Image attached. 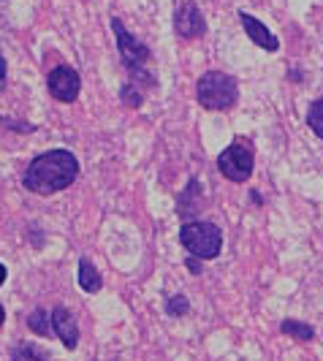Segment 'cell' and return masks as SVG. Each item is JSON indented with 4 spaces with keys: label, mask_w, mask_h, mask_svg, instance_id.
<instances>
[{
    "label": "cell",
    "mask_w": 323,
    "mask_h": 361,
    "mask_svg": "<svg viewBox=\"0 0 323 361\" xmlns=\"http://www.w3.org/2000/svg\"><path fill=\"white\" fill-rule=\"evenodd\" d=\"M252 169H255V149L242 136L233 139L231 145L217 155V171L228 182H236V185L248 182L252 177Z\"/></svg>",
    "instance_id": "cell-5"
},
{
    "label": "cell",
    "mask_w": 323,
    "mask_h": 361,
    "mask_svg": "<svg viewBox=\"0 0 323 361\" xmlns=\"http://www.w3.org/2000/svg\"><path fill=\"white\" fill-rule=\"evenodd\" d=\"M280 334H286L296 343H312L315 340V326L299 321V318H286V321H280Z\"/></svg>",
    "instance_id": "cell-12"
},
{
    "label": "cell",
    "mask_w": 323,
    "mask_h": 361,
    "mask_svg": "<svg viewBox=\"0 0 323 361\" xmlns=\"http://www.w3.org/2000/svg\"><path fill=\"white\" fill-rule=\"evenodd\" d=\"M174 33L185 41H193L207 33V19L201 14L196 0H182L174 11Z\"/></svg>",
    "instance_id": "cell-7"
},
{
    "label": "cell",
    "mask_w": 323,
    "mask_h": 361,
    "mask_svg": "<svg viewBox=\"0 0 323 361\" xmlns=\"http://www.w3.org/2000/svg\"><path fill=\"white\" fill-rule=\"evenodd\" d=\"M111 30H114V38H117V49H120V57H123V66L128 71V82L136 85L142 92L155 90L158 87V79L155 73L147 71V63H150V47L144 44L142 38H136L120 17H111Z\"/></svg>",
    "instance_id": "cell-2"
},
{
    "label": "cell",
    "mask_w": 323,
    "mask_h": 361,
    "mask_svg": "<svg viewBox=\"0 0 323 361\" xmlns=\"http://www.w3.org/2000/svg\"><path fill=\"white\" fill-rule=\"evenodd\" d=\"M305 123H307V128H310V130H312V133L323 142V98H315V101L307 106Z\"/></svg>",
    "instance_id": "cell-15"
},
{
    "label": "cell",
    "mask_w": 323,
    "mask_h": 361,
    "mask_svg": "<svg viewBox=\"0 0 323 361\" xmlns=\"http://www.w3.org/2000/svg\"><path fill=\"white\" fill-rule=\"evenodd\" d=\"M0 126L8 128V130H17V133H33L36 130V126L22 123V120H11V117H0Z\"/></svg>",
    "instance_id": "cell-18"
},
{
    "label": "cell",
    "mask_w": 323,
    "mask_h": 361,
    "mask_svg": "<svg viewBox=\"0 0 323 361\" xmlns=\"http://www.w3.org/2000/svg\"><path fill=\"white\" fill-rule=\"evenodd\" d=\"M288 76H291V82H302V71H299V68H293Z\"/></svg>",
    "instance_id": "cell-21"
},
{
    "label": "cell",
    "mask_w": 323,
    "mask_h": 361,
    "mask_svg": "<svg viewBox=\"0 0 323 361\" xmlns=\"http://www.w3.org/2000/svg\"><path fill=\"white\" fill-rule=\"evenodd\" d=\"M204 207H207L204 185H201L198 177H190L188 185L180 190V196H177V215H180L182 223H190V220H198Z\"/></svg>",
    "instance_id": "cell-8"
},
{
    "label": "cell",
    "mask_w": 323,
    "mask_h": 361,
    "mask_svg": "<svg viewBox=\"0 0 323 361\" xmlns=\"http://www.w3.org/2000/svg\"><path fill=\"white\" fill-rule=\"evenodd\" d=\"M6 277H8V269H6V267H3V264H0V286H3V283H6Z\"/></svg>",
    "instance_id": "cell-22"
},
{
    "label": "cell",
    "mask_w": 323,
    "mask_h": 361,
    "mask_svg": "<svg viewBox=\"0 0 323 361\" xmlns=\"http://www.w3.org/2000/svg\"><path fill=\"white\" fill-rule=\"evenodd\" d=\"M120 101L126 104L128 109H142L144 104V92L136 87V85H130V82H126L123 87H120Z\"/></svg>",
    "instance_id": "cell-17"
},
{
    "label": "cell",
    "mask_w": 323,
    "mask_h": 361,
    "mask_svg": "<svg viewBox=\"0 0 323 361\" xmlns=\"http://www.w3.org/2000/svg\"><path fill=\"white\" fill-rule=\"evenodd\" d=\"M47 87L54 101L73 104L82 92V76L73 66H54L52 71L47 73Z\"/></svg>",
    "instance_id": "cell-6"
},
{
    "label": "cell",
    "mask_w": 323,
    "mask_h": 361,
    "mask_svg": "<svg viewBox=\"0 0 323 361\" xmlns=\"http://www.w3.org/2000/svg\"><path fill=\"white\" fill-rule=\"evenodd\" d=\"M11 361H49V353L33 343H19L11 348Z\"/></svg>",
    "instance_id": "cell-13"
},
{
    "label": "cell",
    "mask_w": 323,
    "mask_h": 361,
    "mask_svg": "<svg viewBox=\"0 0 323 361\" xmlns=\"http://www.w3.org/2000/svg\"><path fill=\"white\" fill-rule=\"evenodd\" d=\"M185 267H188V271H190V274H204V261H201V258H193V255H188V258H185Z\"/></svg>",
    "instance_id": "cell-19"
},
{
    "label": "cell",
    "mask_w": 323,
    "mask_h": 361,
    "mask_svg": "<svg viewBox=\"0 0 323 361\" xmlns=\"http://www.w3.org/2000/svg\"><path fill=\"white\" fill-rule=\"evenodd\" d=\"M239 22H242L245 33L250 36V41L255 47H261V49H267V52H277V49H280V38L274 36L261 19H255L252 14H248V11H239Z\"/></svg>",
    "instance_id": "cell-10"
},
{
    "label": "cell",
    "mask_w": 323,
    "mask_h": 361,
    "mask_svg": "<svg viewBox=\"0 0 323 361\" xmlns=\"http://www.w3.org/2000/svg\"><path fill=\"white\" fill-rule=\"evenodd\" d=\"M180 245L193 258L215 261L223 253V231L212 220H190V223H182Z\"/></svg>",
    "instance_id": "cell-4"
},
{
    "label": "cell",
    "mask_w": 323,
    "mask_h": 361,
    "mask_svg": "<svg viewBox=\"0 0 323 361\" xmlns=\"http://www.w3.org/2000/svg\"><path fill=\"white\" fill-rule=\"evenodd\" d=\"M79 288L85 290V293H98V290L104 288V277L98 274L95 264L87 255L79 258Z\"/></svg>",
    "instance_id": "cell-11"
},
{
    "label": "cell",
    "mask_w": 323,
    "mask_h": 361,
    "mask_svg": "<svg viewBox=\"0 0 323 361\" xmlns=\"http://www.w3.org/2000/svg\"><path fill=\"white\" fill-rule=\"evenodd\" d=\"M79 177V161L71 149H47L36 155L22 174V185L36 196H54Z\"/></svg>",
    "instance_id": "cell-1"
},
{
    "label": "cell",
    "mask_w": 323,
    "mask_h": 361,
    "mask_svg": "<svg viewBox=\"0 0 323 361\" xmlns=\"http://www.w3.org/2000/svg\"><path fill=\"white\" fill-rule=\"evenodd\" d=\"M6 82V57L0 54V85Z\"/></svg>",
    "instance_id": "cell-20"
},
{
    "label": "cell",
    "mask_w": 323,
    "mask_h": 361,
    "mask_svg": "<svg viewBox=\"0 0 323 361\" xmlns=\"http://www.w3.org/2000/svg\"><path fill=\"white\" fill-rule=\"evenodd\" d=\"M188 312H190V299H188L185 293H174V296L166 299V315H171V318H185Z\"/></svg>",
    "instance_id": "cell-16"
},
{
    "label": "cell",
    "mask_w": 323,
    "mask_h": 361,
    "mask_svg": "<svg viewBox=\"0 0 323 361\" xmlns=\"http://www.w3.org/2000/svg\"><path fill=\"white\" fill-rule=\"evenodd\" d=\"M28 329L38 334V337H49L52 334V315L47 312V310H33L30 315H28Z\"/></svg>",
    "instance_id": "cell-14"
},
{
    "label": "cell",
    "mask_w": 323,
    "mask_h": 361,
    "mask_svg": "<svg viewBox=\"0 0 323 361\" xmlns=\"http://www.w3.org/2000/svg\"><path fill=\"white\" fill-rule=\"evenodd\" d=\"M49 315H52V331L57 334V340L68 350H76V345H79V324H76L71 310L66 305H57V307H52Z\"/></svg>",
    "instance_id": "cell-9"
},
{
    "label": "cell",
    "mask_w": 323,
    "mask_h": 361,
    "mask_svg": "<svg viewBox=\"0 0 323 361\" xmlns=\"http://www.w3.org/2000/svg\"><path fill=\"white\" fill-rule=\"evenodd\" d=\"M196 101L207 111H228L239 101V82L226 71H207L196 82Z\"/></svg>",
    "instance_id": "cell-3"
},
{
    "label": "cell",
    "mask_w": 323,
    "mask_h": 361,
    "mask_svg": "<svg viewBox=\"0 0 323 361\" xmlns=\"http://www.w3.org/2000/svg\"><path fill=\"white\" fill-rule=\"evenodd\" d=\"M3 324H6V310H3V305H0V329H3Z\"/></svg>",
    "instance_id": "cell-23"
}]
</instances>
